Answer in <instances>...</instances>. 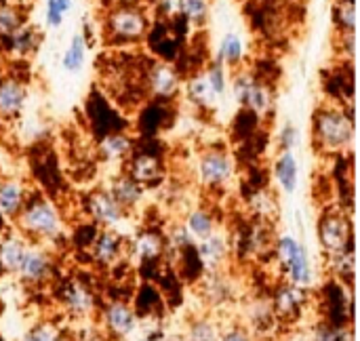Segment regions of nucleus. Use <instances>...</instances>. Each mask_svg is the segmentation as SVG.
Returning a JSON list of instances; mask_svg holds the SVG:
<instances>
[{"instance_id": "obj_34", "label": "nucleus", "mask_w": 360, "mask_h": 341, "mask_svg": "<svg viewBox=\"0 0 360 341\" xmlns=\"http://www.w3.org/2000/svg\"><path fill=\"white\" fill-rule=\"evenodd\" d=\"M74 0H46L44 2V25L49 30H59L72 11Z\"/></svg>"}, {"instance_id": "obj_9", "label": "nucleus", "mask_w": 360, "mask_h": 341, "mask_svg": "<svg viewBox=\"0 0 360 341\" xmlns=\"http://www.w3.org/2000/svg\"><path fill=\"white\" fill-rule=\"evenodd\" d=\"M15 274L25 285H42L53 276V257L40 245H27Z\"/></svg>"}, {"instance_id": "obj_18", "label": "nucleus", "mask_w": 360, "mask_h": 341, "mask_svg": "<svg viewBox=\"0 0 360 341\" xmlns=\"http://www.w3.org/2000/svg\"><path fill=\"white\" fill-rule=\"evenodd\" d=\"M108 192H110V194L114 196V200L129 213V211H133V209H137V207L141 205L143 194H146V188L139 186L131 175L120 173V175H116V177L110 181Z\"/></svg>"}, {"instance_id": "obj_4", "label": "nucleus", "mask_w": 360, "mask_h": 341, "mask_svg": "<svg viewBox=\"0 0 360 341\" xmlns=\"http://www.w3.org/2000/svg\"><path fill=\"white\" fill-rule=\"evenodd\" d=\"M274 251H276L281 268L287 276V283L308 289L312 283V268H310L306 247L295 236L283 234L274 240Z\"/></svg>"}, {"instance_id": "obj_36", "label": "nucleus", "mask_w": 360, "mask_h": 341, "mask_svg": "<svg viewBox=\"0 0 360 341\" xmlns=\"http://www.w3.org/2000/svg\"><path fill=\"white\" fill-rule=\"evenodd\" d=\"M21 341H65L63 331L53 323H38L23 333Z\"/></svg>"}, {"instance_id": "obj_41", "label": "nucleus", "mask_w": 360, "mask_h": 341, "mask_svg": "<svg viewBox=\"0 0 360 341\" xmlns=\"http://www.w3.org/2000/svg\"><path fill=\"white\" fill-rule=\"evenodd\" d=\"M217 341H253V335L245 327H232V329L224 331Z\"/></svg>"}, {"instance_id": "obj_14", "label": "nucleus", "mask_w": 360, "mask_h": 341, "mask_svg": "<svg viewBox=\"0 0 360 341\" xmlns=\"http://www.w3.org/2000/svg\"><path fill=\"white\" fill-rule=\"evenodd\" d=\"M146 82H148V91L158 99H171L181 89V78L177 74V70L165 61H154L150 65Z\"/></svg>"}, {"instance_id": "obj_33", "label": "nucleus", "mask_w": 360, "mask_h": 341, "mask_svg": "<svg viewBox=\"0 0 360 341\" xmlns=\"http://www.w3.org/2000/svg\"><path fill=\"white\" fill-rule=\"evenodd\" d=\"M25 23V15L21 11V6L2 2L0 4V38H8L15 30H19Z\"/></svg>"}, {"instance_id": "obj_22", "label": "nucleus", "mask_w": 360, "mask_h": 341, "mask_svg": "<svg viewBox=\"0 0 360 341\" xmlns=\"http://www.w3.org/2000/svg\"><path fill=\"white\" fill-rule=\"evenodd\" d=\"M131 253L137 262H154L165 255V236L158 232H139L131 243Z\"/></svg>"}, {"instance_id": "obj_12", "label": "nucleus", "mask_w": 360, "mask_h": 341, "mask_svg": "<svg viewBox=\"0 0 360 341\" xmlns=\"http://www.w3.org/2000/svg\"><path fill=\"white\" fill-rule=\"evenodd\" d=\"M308 302V291L306 287L293 285V283H285L276 289L274 297H272V310L276 321H293L302 314V310L306 308Z\"/></svg>"}, {"instance_id": "obj_15", "label": "nucleus", "mask_w": 360, "mask_h": 341, "mask_svg": "<svg viewBox=\"0 0 360 341\" xmlns=\"http://www.w3.org/2000/svg\"><path fill=\"white\" fill-rule=\"evenodd\" d=\"M196 257H198V264L207 270V272H219L226 264V259L230 257V240L228 236L219 234L217 230L198 240L196 245Z\"/></svg>"}, {"instance_id": "obj_19", "label": "nucleus", "mask_w": 360, "mask_h": 341, "mask_svg": "<svg viewBox=\"0 0 360 341\" xmlns=\"http://www.w3.org/2000/svg\"><path fill=\"white\" fill-rule=\"evenodd\" d=\"M120 255H122V236L112 228H103L91 245V257L99 266H112L120 259Z\"/></svg>"}, {"instance_id": "obj_7", "label": "nucleus", "mask_w": 360, "mask_h": 341, "mask_svg": "<svg viewBox=\"0 0 360 341\" xmlns=\"http://www.w3.org/2000/svg\"><path fill=\"white\" fill-rule=\"evenodd\" d=\"M319 240L321 247L331 255L352 249V221L342 211H329L319 221Z\"/></svg>"}, {"instance_id": "obj_42", "label": "nucleus", "mask_w": 360, "mask_h": 341, "mask_svg": "<svg viewBox=\"0 0 360 341\" xmlns=\"http://www.w3.org/2000/svg\"><path fill=\"white\" fill-rule=\"evenodd\" d=\"M13 169V156L4 143H0V177H6Z\"/></svg>"}, {"instance_id": "obj_29", "label": "nucleus", "mask_w": 360, "mask_h": 341, "mask_svg": "<svg viewBox=\"0 0 360 341\" xmlns=\"http://www.w3.org/2000/svg\"><path fill=\"white\" fill-rule=\"evenodd\" d=\"M329 268L333 272V276L340 283H352L354 281V251H340V253H331L329 255Z\"/></svg>"}, {"instance_id": "obj_17", "label": "nucleus", "mask_w": 360, "mask_h": 341, "mask_svg": "<svg viewBox=\"0 0 360 341\" xmlns=\"http://www.w3.org/2000/svg\"><path fill=\"white\" fill-rule=\"evenodd\" d=\"M127 162H129L127 175H131L143 188L156 186L162 179V162L158 156L143 152V154H133Z\"/></svg>"}, {"instance_id": "obj_24", "label": "nucleus", "mask_w": 360, "mask_h": 341, "mask_svg": "<svg viewBox=\"0 0 360 341\" xmlns=\"http://www.w3.org/2000/svg\"><path fill=\"white\" fill-rule=\"evenodd\" d=\"M40 32L30 25V23H23L19 30H15L11 36H8V51L15 55V57H30L32 53H36V49L40 46Z\"/></svg>"}, {"instance_id": "obj_16", "label": "nucleus", "mask_w": 360, "mask_h": 341, "mask_svg": "<svg viewBox=\"0 0 360 341\" xmlns=\"http://www.w3.org/2000/svg\"><path fill=\"white\" fill-rule=\"evenodd\" d=\"M30 192L27 186L17 177H0V215L8 221H15L19 211L23 209Z\"/></svg>"}, {"instance_id": "obj_2", "label": "nucleus", "mask_w": 360, "mask_h": 341, "mask_svg": "<svg viewBox=\"0 0 360 341\" xmlns=\"http://www.w3.org/2000/svg\"><path fill=\"white\" fill-rule=\"evenodd\" d=\"M15 224L21 236L34 238L38 243L57 240L63 234V217L59 209L44 196H27Z\"/></svg>"}, {"instance_id": "obj_27", "label": "nucleus", "mask_w": 360, "mask_h": 341, "mask_svg": "<svg viewBox=\"0 0 360 341\" xmlns=\"http://www.w3.org/2000/svg\"><path fill=\"white\" fill-rule=\"evenodd\" d=\"M186 95H188V99L194 103V105H198V108H215L217 105V101L221 99L211 86H209V82H207V78L202 76V74H196L194 78H190L188 82H186Z\"/></svg>"}, {"instance_id": "obj_35", "label": "nucleus", "mask_w": 360, "mask_h": 341, "mask_svg": "<svg viewBox=\"0 0 360 341\" xmlns=\"http://www.w3.org/2000/svg\"><path fill=\"white\" fill-rule=\"evenodd\" d=\"M219 335L221 331L211 319H196L194 323H190L184 341H217Z\"/></svg>"}, {"instance_id": "obj_13", "label": "nucleus", "mask_w": 360, "mask_h": 341, "mask_svg": "<svg viewBox=\"0 0 360 341\" xmlns=\"http://www.w3.org/2000/svg\"><path fill=\"white\" fill-rule=\"evenodd\" d=\"M27 103V86L25 82L4 76L0 78V122H13L21 116Z\"/></svg>"}, {"instance_id": "obj_23", "label": "nucleus", "mask_w": 360, "mask_h": 341, "mask_svg": "<svg viewBox=\"0 0 360 341\" xmlns=\"http://www.w3.org/2000/svg\"><path fill=\"white\" fill-rule=\"evenodd\" d=\"M215 61H219L226 67H240V63L245 61V40H243V36L236 34V32L224 34L219 44H217Z\"/></svg>"}, {"instance_id": "obj_45", "label": "nucleus", "mask_w": 360, "mask_h": 341, "mask_svg": "<svg viewBox=\"0 0 360 341\" xmlns=\"http://www.w3.org/2000/svg\"><path fill=\"white\" fill-rule=\"evenodd\" d=\"M4 2H8V4H15V6H25L30 0H4Z\"/></svg>"}, {"instance_id": "obj_28", "label": "nucleus", "mask_w": 360, "mask_h": 341, "mask_svg": "<svg viewBox=\"0 0 360 341\" xmlns=\"http://www.w3.org/2000/svg\"><path fill=\"white\" fill-rule=\"evenodd\" d=\"M188 234L192 236V240H202L207 236H211L215 230H217V224H215V217L211 211L207 209H194L186 215V221H184Z\"/></svg>"}, {"instance_id": "obj_6", "label": "nucleus", "mask_w": 360, "mask_h": 341, "mask_svg": "<svg viewBox=\"0 0 360 341\" xmlns=\"http://www.w3.org/2000/svg\"><path fill=\"white\" fill-rule=\"evenodd\" d=\"M236 175V160L234 156L224 148H207L198 156L196 165V177L200 186L209 190H221L226 188Z\"/></svg>"}, {"instance_id": "obj_8", "label": "nucleus", "mask_w": 360, "mask_h": 341, "mask_svg": "<svg viewBox=\"0 0 360 341\" xmlns=\"http://www.w3.org/2000/svg\"><path fill=\"white\" fill-rule=\"evenodd\" d=\"M84 211H86V215H89L97 226H101V228H112V230H116V228L122 224V219L127 217V211H124V209L114 200V196H112L108 190H103V188L93 190V192L86 194V198H84Z\"/></svg>"}, {"instance_id": "obj_39", "label": "nucleus", "mask_w": 360, "mask_h": 341, "mask_svg": "<svg viewBox=\"0 0 360 341\" xmlns=\"http://www.w3.org/2000/svg\"><path fill=\"white\" fill-rule=\"evenodd\" d=\"M276 143H278V150L281 152H295L297 146L302 143V133H300V127L291 120H287L281 129H278V135H276Z\"/></svg>"}, {"instance_id": "obj_3", "label": "nucleus", "mask_w": 360, "mask_h": 341, "mask_svg": "<svg viewBox=\"0 0 360 341\" xmlns=\"http://www.w3.org/2000/svg\"><path fill=\"white\" fill-rule=\"evenodd\" d=\"M105 38L114 44H133L143 40L150 30V17L146 8L131 0L116 2L108 8L103 19Z\"/></svg>"}, {"instance_id": "obj_1", "label": "nucleus", "mask_w": 360, "mask_h": 341, "mask_svg": "<svg viewBox=\"0 0 360 341\" xmlns=\"http://www.w3.org/2000/svg\"><path fill=\"white\" fill-rule=\"evenodd\" d=\"M314 146L323 154H344L354 143V116L342 105H323L312 118Z\"/></svg>"}, {"instance_id": "obj_10", "label": "nucleus", "mask_w": 360, "mask_h": 341, "mask_svg": "<svg viewBox=\"0 0 360 341\" xmlns=\"http://www.w3.org/2000/svg\"><path fill=\"white\" fill-rule=\"evenodd\" d=\"M101 325H103V331L108 335L124 340V337H129V335H133L137 331L139 316L129 304L112 302L101 310Z\"/></svg>"}, {"instance_id": "obj_37", "label": "nucleus", "mask_w": 360, "mask_h": 341, "mask_svg": "<svg viewBox=\"0 0 360 341\" xmlns=\"http://www.w3.org/2000/svg\"><path fill=\"white\" fill-rule=\"evenodd\" d=\"M314 341H354V337H352V329L346 325L323 323L314 331Z\"/></svg>"}, {"instance_id": "obj_30", "label": "nucleus", "mask_w": 360, "mask_h": 341, "mask_svg": "<svg viewBox=\"0 0 360 341\" xmlns=\"http://www.w3.org/2000/svg\"><path fill=\"white\" fill-rule=\"evenodd\" d=\"M205 297L211 304H226L232 300V283L217 272H211L205 281Z\"/></svg>"}, {"instance_id": "obj_38", "label": "nucleus", "mask_w": 360, "mask_h": 341, "mask_svg": "<svg viewBox=\"0 0 360 341\" xmlns=\"http://www.w3.org/2000/svg\"><path fill=\"white\" fill-rule=\"evenodd\" d=\"M202 76L207 78L209 86H211L219 97H224L226 89H228V84H230V80H228V67L221 65L219 61H213V63L202 72Z\"/></svg>"}, {"instance_id": "obj_40", "label": "nucleus", "mask_w": 360, "mask_h": 341, "mask_svg": "<svg viewBox=\"0 0 360 341\" xmlns=\"http://www.w3.org/2000/svg\"><path fill=\"white\" fill-rule=\"evenodd\" d=\"M251 205H253V209H255L257 217H259V219H264V221H266V219L274 213V209H276L274 198H272L270 194H266V192H257V194H253Z\"/></svg>"}, {"instance_id": "obj_46", "label": "nucleus", "mask_w": 360, "mask_h": 341, "mask_svg": "<svg viewBox=\"0 0 360 341\" xmlns=\"http://www.w3.org/2000/svg\"><path fill=\"white\" fill-rule=\"evenodd\" d=\"M105 2H110V4H116V2H122V0H105Z\"/></svg>"}, {"instance_id": "obj_20", "label": "nucleus", "mask_w": 360, "mask_h": 341, "mask_svg": "<svg viewBox=\"0 0 360 341\" xmlns=\"http://www.w3.org/2000/svg\"><path fill=\"white\" fill-rule=\"evenodd\" d=\"M274 179L285 194H295L300 186V160L295 152H278L274 160Z\"/></svg>"}, {"instance_id": "obj_26", "label": "nucleus", "mask_w": 360, "mask_h": 341, "mask_svg": "<svg viewBox=\"0 0 360 341\" xmlns=\"http://www.w3.org/2000/svg\"><path fill=\"white\" fill-rule=\"evenodd\" d=\"M27 245L30 243L21 234H8V236H4L0 240V268L4 272H13L15 274V270H17V266H19V262H21Z\"/></svg>"}, {"instance_id": "obj_32", "label": "nucleus", "mask_w": 360, "mask_h": 341, "mask_svg": "<svg viewBox=\"0 0 360 341\" xmlns=\"http://www.w3.org/2000/svg\"><path fill=\"white\" fill-rule=\"evenodd\" d=\"M333 19L340 34H354L356 30V6L354 0H338L333 8Z\"/></svg>"}, {"instance_id": "obj_43", "label": "nucleus", "mask_w": 360, "mask_h": 341, "mask_svg": "<svg viewBox=\"0 0 360 341\" xmlns=\"http://www.w3.org/2000/svg\"><path fill=\"white\" fill-rule=\"evenodd\" d=\"M156 11L165 17H175L177 15V0H158Z\"/></svg>"}, {"instance_id": "obj_44", "label": "nucleus", "mask_w": 360, "mask_h": 341, "mask_svg": "<svg viewBox=\"0 0 360 341\" xmlns=\"http://www.w3.org/2000/svg\"><path fill=\"white\" fill-rule=\"evenodd\" d=\"M139 341H171L167 335H162V333H156V335H148V337H143V340Z\"/></svg>"}, {"instance_id": "obj_21", "label": "nucleus", "mask_w": 360, "mask_h": 341, "mask_svg": "<svg viewBox=\"0 0 360 341\" xmlns=\"http://www.w3.org/2000/svg\"><path fill=\"white\" fill-rule=\"evenodd\" d=\"M133 150H135L133 139L129 135H124V133H110L97 146V154L105 162H122V160H129L133 156Z\"/></svg>"}, {"instance_id": "obj_5", "label": "nucleus", "mask_w": 360, "mask_h": 341, "mask_svg": "<svg viewBox=\"0 0 360 341\" xmlns=\"http://www.w3.org/2000/svg\"><path fill=\"white\" fill-rule=\"evenodd\" d=\"M232 95L234 99L249 112L257 114L259 118L270 114L274 108V95L268 89V84H264L253 72L249 70H238L230 82Z\"/></svg>"}, {"instance_id": "obj_31", "label": "nucleus", "mask_w": 360, "mask_h": 341, "mask_svg": "<svg viewBox=\"0 0 360 341\" xmlns=\"http://www.w3.org/2000/svg\"><path fill=\"white\" fill-rule=\"evenodd\" d=\"M209 13H211L209 0H177V15H181L194 25H202L209 19Z\"/></svg>"}, {"instance_id": "obj_11", "label": "nucleus", "mask_w": 360, "mask_h": 341, "mask_svg": "<svg viewBox=\"0 0 360 341\" xmlns=\"http://www.w3.org/2000/svg\"><path fill=\"white\" fill-rule=\"evenodd\" d=\"M59 302L65 308V312L74 319H86L95 312L97 308V300L93 295V291L82 285L80 281H65L61 285L59 291Z\"/></svg>"}, {"instance_id": "obj_25", "label": "nucleus", "mask_w": 360, "mask_h": 341, "mask_svg": "<svg viewBox=\"0 0 360 341\" xmlns=\"http://www.w3.org/2000/svg\"><path fill=\"white\" fill-rule=\"evenodd\" d=\"M86 51H89L86 36L82 32H76L70 38V42H68V46H65V51L61 55V67L68 74H78L86 63Z\"/></svg>"}]
</instances>
